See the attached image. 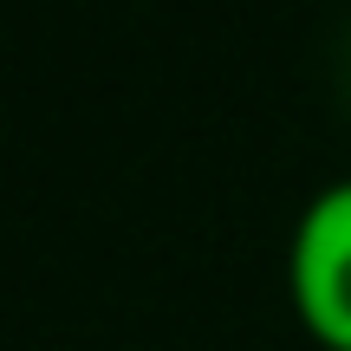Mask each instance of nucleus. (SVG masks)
Returning <instances> with one entry per match:
<instances>
[{"instance_id": "f257e3e1", "label": "nucleus", "mask_w": 351, "mask_h": 351, "mask_svg": "<svg viewBox=\"0 0 351 351\" xmlns=\"http://www.w3.org/2000/svg\"><path fill=\"white\" fill-rule=\"evenodd\" d=\"M287 293L326 351H351V176L306 202L287 247Z\"/></svg>"}]
</instances>
